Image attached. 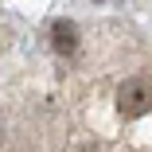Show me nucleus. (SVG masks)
<instances>
[{
    "label": "nucleus",
    "instance_id": "1",
    "mask_svg": "<svg viewBox=\"0 0 152 152\" xmlns=\"http://www.w3.org/2000/svg\"><path fill=\"white\" fill-rule=\"evenodd\" d=\"M117 109H121V117H144L152 109V78H144V74L125 78L117 90Z\"/></svg>",
    "mask_w": 152,
    "mask_h": 152
},
{
    "label": "nucleus",
    "instance_id": "2",
    "mask_svg": "<svg viewBox=\"0 0 152 152\" xmlns=\"http://www.w3.org/2000/svg\"><path fill=\"white\" fill-rule=\"evenodd\" d=\"M51 47H55L58 55H74V51H78V27H74L70 20H55V23H51Z\"/></svg>",
    "mask_w": 152,
    "mask_h": 152
},
{
    "label": "nucleus",
    "instance_id": "3",
    "mask_svg": "<svg viewBox=\"0 0 152 152\" xmlns=\"http://www.w3.org/2000/svg\"><path fill=\"white\" fill-rule=\"evenodd\" d=\"M0 144H4V129H0Z\"/></svg>",
    "mask_w": 152,
    "mask_h": 152
}]
</instances>
